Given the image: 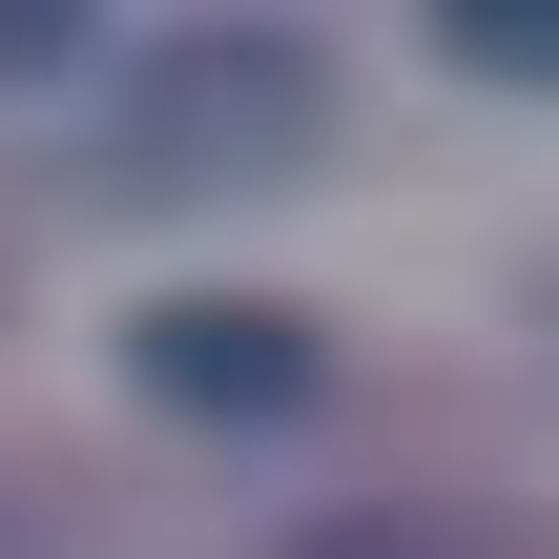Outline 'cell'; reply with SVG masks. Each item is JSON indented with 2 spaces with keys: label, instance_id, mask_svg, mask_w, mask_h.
Masks as SVG:
<instances>
[{
  "label": "cell",
  "instance_id": "6da1fadb",
  "mask_svg": "<svg viewBox=\"0 0 559 559\" xmlns=\"http://www.w3.org/2000/svg\"><path fill=\"white\" fill-rule=\"evenodd\" d=\"M290 145H311V62L290 41H187L124 124V187H270Z\"/></svg>",
  "mask_w": 559,
  "mask_h": 559
},
{
  "label": "cell",
  "instance_id": "7a4b0ae2",
  "mask_svg": "<svg viewBox=\"0 0 559 559\" xmlns=\"http://www.w3.org/2000/svg\"><path fill=\"white\" fill-rule=\"evenodd\" d=\"M145 394H228V415H290V394H311V353H290V311H145Z\"/></svg>",
  "mask_w": 559,
  "mask_h": 559
}]
</instances>
